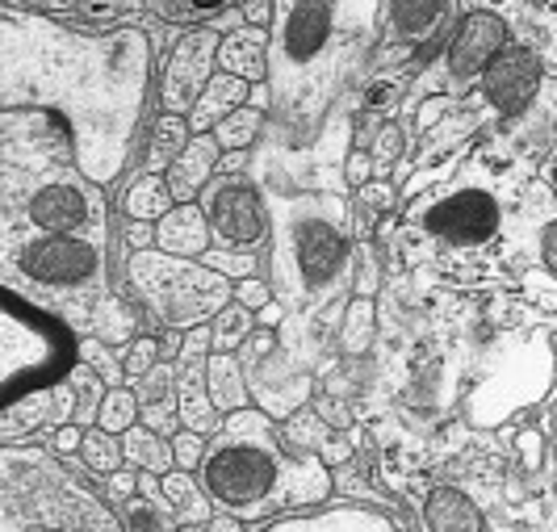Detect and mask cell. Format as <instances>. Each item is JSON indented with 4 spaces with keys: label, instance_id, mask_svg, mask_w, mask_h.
Here are the masks:
<instances>
[{
    "label": "cell",
    "instance_id": "cell-34",
    "mask_svg": "<svg viewBox=\"0 0 557 532\" xmlns=\"http://www.w3.org/2000/svg\"><path fill=\"white\" fill-rule=\"evenodd\" d=\"M81 457H84V470H88V474L110 478L126 466V445H122V436H113V432H106V428H88V432H84Z\"/></svg>",
    "mask_w": 557,
    "mask_h": 532
},
{
    "label": "cell",
    "instance_id": "cell-11",
    "mask_svg": "<svg viewBox=\"0 0 557 532\" xmlns=\"http://www.w3.org/2000/svg\"><path fill=\"white\" fill-rule=\"evenodd\" d=\"M76 164V131L67 117L47 106L0 110V169L51 172Z\"/></svg>",
    "mask_w": 557,
    "mask_h": 532
},
{
    "label": "cell",
    "instance_id": "cell-42",
    "mask_svg": "<svg viewBox=\"0 0 557 532\" xmlns=\"http://www.w3.org/2000/svg\"><path fill=\"white\" fill-rule=\"evenodd\" d=\"M403 143H407V135H403V122H382V131H377V135H373V143H369V156H373L377 172L398 169Z\"/></svg>",
    "mask_w": 557,
    "mask_h": 532
},
{
    "label": "cell",
    "instance_id": "cell-7",
    "mask_svg": "<svg viewBox=\"0 0 557 532\" xmlns=\"http://www.w3.org/2000/svg\"><path fill=\"white\" fill-rule=\"evenodd\" d=\"M81 332L55 314L51 307L34 302L17 285H4L0 310V394L4 407L34 391H51L72 378L81 364Z\"/></svg>",
    "mask_w": 557,
    "mask_h": 532
},
{
    "label": "cell",
    "instance_id": "cell-20",
    "mask_svg": "<svg viewBox=\"0 0 557 532\" xmlns=\"http://www.w3.org/2000/svg\"><path fill=\"white\" fill-rule=\"evenodd\" d=\"M156 248L168 256H189V260H201L214 248V226L206 219L201 201H181L168 210L156 223Z\"/></svg>",
    "mask_w": 557,
    "mask_h": 532
},
{
    "label": "cell",
    "instance_id": "cell-5",
    "mask_svg": "<svg viewBox=\"0 0 557 532\" xmlns=\"http://www.w3.org/2000/svg\"><path fill=\"white\" fill-rule=\"evenodd\" d=\"M0 532H131L110 499L88 491L59 453L38 445L0 448Z\"/></svg>",
    "mask_w": 557,
    "mask_h": 532
},
{
    "label": "cell",
    "instance_id": "cell-13",
    "mask_svg": "<svg viewBox=\"0 0 557 532\" xmlns=\"http://www.w3.org/2000/svg\"><path fill=\"white\" fill-rule=\"evenodd\" d=\"M419 226L448 248H482L503 231V206L491 189L461 185L441 197H428L416 210Z\"/></svg>",
    "mask_w": 557,
    "mask_h": 532
},
{
    "label": "cell",
    "instance_id": "cell-31",
    "mask_svg": "<svg viewBox=\"0 0 557 532\" xmlns=\"http://www.w3.org/2000/svg\"><path fill=\"white\" fill-rule=\"evenodd\" d=\"M143 9H151L164 26H214L231 9H239L244 0H135Z\"/></svg>",
    "mask_w": 557,
    "mask_h": 532
},
{
    "label": "cell",
    "instance_id": "cell-6",
    "mask_svg": "<svg viewBox=\"0 0 557 532\" xmlns=\"http://www.w3.org/2000/svg\"><path fill=\"white\" fill-rule=\"evenodd\" d=\"M106 269V235L4 231V285L63 314L81 336L92 323V307L110 294Z\"/></svg>",
    "mask_w": 557,
    "mask_h": 532
},
{
    "label": "cell",
    "instance_id": "cell-54",
    "mask_svg": "<svg viewBox=\"0 0 557 532\" xmlns=\"http://www.w3.org/2000/svg\"><path fill=\"white\" fill-rule=\"evenodd\" d=\"M453 110V97H432V101H423V110H419V117H416V126L419 131H432L445 113Z\"/></svg>",
    "mask_w": 557,
    "mask_h": 532
},
{
    "label": "cell",
    "instance_id": "cell-38",
    "mask_svg": "<svg viewBox=\"0 0 557 532\" xmlns=\"http://www.w3.org/2000/svg\"><path fill=\"white\" fill-rule=\"evenodd\" d=\"M210 327H214V352H239L260 323H256V310L231 302L226 310H219V319Z\"/></svg>",
    "mask_w": 557,
    "mask_h": 532
},
{
    "label": "cell",
    "instance_id": "cell-24",
    "mask_svg": "<svg viewBox=\"0 0 557 532\" xmlns=\"http://www.w3.org/2000/svg\"><path fill=\"white\" fill-rule=\"evenodd\" d=\"M251 88L256 85L239 81V76H231V72H219V76L206 85V92L197 97L194 113H189L194 135H214V126H219V122H226L239 106H248Z\"/></svg>",
    "mask_w": 557,
    "mask_h": 532
},
{
    "label": "cell",
    "instance_id": "cell-19",
    "mask_svg": "<svg viewBox=\"0 0 557 532\" xmlns=\"http://www.w3.org/2000/svg\"><path fill=\"white\" fill-rule=\"evenodd\" d=\"M260 532H403L386 511H369V507H323V511H294L281 516Z\"/></svg>",
    "mask_w": 557,
    "mask_h": 532
},
{
    "label": "cell",
    "instance_id": "cell-46",
    "mask_svg": "<svg viewBox=\"0 0 557 532\" xmlns=\"http://www.w3.org/2000/svg\"><path fill=\"white\" fill-rule=\"evenodd\" d=\"M470 131H474V117H470V113H457V117H448L445 126H441V135L432 131V139H428V147L419 151V164L436 160V151H448L453 143L461 139V135H470Z\"/></svg>",
    "mask_w": 557,
    "mask_h": 532
},
{
    "label": "cell",
    "instance_id": "cell-22",
    "mask_svg": "<svg viewBox=\"0 0 557 532\" xmlns=\"http://www.w3.org/2000/svg\"><path fill=\"white\" fill-rule=\"evenodd\" d=\"M269 55H273V29L239 26L223 34L219 47V72H231L248 85H269Z\"/></svg>",
    "mask_w": 557,
    "mask_h": 532
},
{
    "label": "cell",
    "instance_id": "cell-26",
    "mask_svg": "<svg viewBox=\"0 0 557 532\" xmlns=\"http://www.w3.org/2000/svg\"><path fill=\"white\" fill-rule=\"evenodd\" d=\"M206 382H210V398L223 416H235L244 407H256L251 403V386H248V369L239 361V352H214L206 361Z\"/></svg>",
    "mask_w": 557,
    "mask_h": 532
},
{
    "label": "cell",
    "instance_id": "cell-52",
    "mask_svg": "<svg viewBox=\"0 0 557 532\" xmlns=\"http://www.w3.org/2000/svg\"><path fill=\"white\" fill-rule=\"evenodd\" d=\"M84 432H88V428H81V423H63V428L51 432V448H55L59 457H72V453H81Z\"/></svg>",
    "mask_w": 557,
    "mask_h": 532
},
{
    "label": "cell",
    "instance_id": "cell-14",
    "mask_svg": "<svg viewBox=\"0 0 557 532\" xmlns=\"http://www.w3.org/2000/svg\"><path fill=\"white\" fill-rule=\"evenodd\" d=\"M453 22V0H386L382 4V38L373 51V72H391L394 63L428 55L432 42L445 38Z\"/></svg>",
    "mask_w": 557,
    "mask_h": 532
},
{
    "label": "cell",
    "instance_id": "cell-58",
    "mask_svg": "<svg viewBox=\"0 0 557 532\" xmlns=\"http://www.w3.org/2000/svg\"><path fill=\"white\" fill-rule=\"evenodd\" d=\"M210 532H244V520L231 516V511H219V516L210 520Z\"/></svg>",
    "mask_w": 557,
    "mask_h": 532
},
{
    "label": "cell",
    "instance_id": "cell-37",
    "mask_svg": "<svg viewBox=\"0 0 557 532\" xmlns=\"http://www.w3.org/2000/svg\"><path fill=\"white\" fill-rule=\"evenodd\" d=\"M143 420V403L135 386H110L106 403H101V416H97V428H106L113 436H126L135 423Z\"/></svg>",
    "mask_w": 557,
    "mask_h": 532
},
{
    "label": "cell",
    "instance_id": "cell-12",
    "mask_svg": "<svg viewBox=\"0 0 557 532\" xmlns=\"http://www.w3.org/2000/svg\"><path fill=\"white\" fill-rule=\"evenodd\" d=\"M201 210L214 226V248H248L256 252L273 235V210L256 176L219 172L201 194Z\"/></svg>",
    "mask_w": 557,
    "mask_h": 532
},
{
    "label": "cell",
    "instance_id": "cell-50",
    "mask_svg": "<svg viewBox=\"0 0 557 532\" xmlns=\"http://www.w3.org/2000/svg\"><path fill=\"white\" fill-rule=\"evenodd\" d=\"M373 156H369V147H352L348 151V164H344V176H348V189H361V185H369L373 181Z\"/></svg>",
    "mask_w": 557,
    "mask_h": 532
},
{
    "label": "cell",
    "instance_id": "cell-48",
    "mask_svg": "<svg viewBox=\"0 0 557 532\" xmlns=\"http://www.w3.org/2000/svg\"><path fill=\"white\" fill-rule=\"evenodd\" d=\"M277 298V289H273V281L269 277H244L235 281V302L248 310H264L269 302Z\"/></svg>",
    "mask_w": 557,
    "mask_h": 532
},
{
    "label": "cell",
    "instance_id": "cell-56",
    "mask_svg": "<svg viewBox=\"0 0 557 532\" xmlns=\"http://www.w3.org/2000/svg\"><path fill=\"white\" fill-rule=\"evenodd\" d=\"M541 264L557 277V223H549L541 231Z\"/></svg>",
    "mask_w": 557,
    "mask_h": 532
},
{
    "label": "cell",
    "instance_id": "cell-45",
    "mask_svg": "<svg viewBox=\"0 0 557 532\" xmlns=\"http://www.w3.org/2000/svg\"><path fill=\"white\" fill-rule=\"evenodd\" d=\"M172 453H176V470H201V461H206V453H210V436H201V432H189V428H181L176 436H172Z\"/></svg>",
    "mask_w": 557,
    "mask_h": 532
},
{
    "label": "cell",
    "instance_id": "cell-10",
    "mask_svg": "<svg viewBox=\"0 0 557 532\" xmlns=\"http://www.w3.org/2000/svg\"><path fill=\"white\" fill-rule=\"evenodd\" d=\"M239 361L248 369L251 403L277 423L298 416L314 398V373L281 344V332L273 327H256L248 344L239 348Z\"/></svg>",
    "mask_w": 557,
    "mask_h": 532
},
{
    "label": "cell",
    "instance_id": "cell-17",
    "mask_svg": "<svg viewBox=\"0 0 557 532\" xmlns=\"http://www.w3.org/2000/svg\"><path fill=\"white\" fill-rule=\"evenodd\" d=\"M478 85H482V97L495 113H503V117L524 113L541 88V59L532 47L507 42L499 55L491 59V67L482 72Z\"/></svg>",
    "mask_w": 557,
    "mask_h": 532
},
{
    "label": "cell",
    "instance_id": "cell-1",
    "mask_svg": "<svg viewBox=\"0 0 557 532\" xmlns=\"http://www.w3.org/2000/svg\"><path fill=\"white\" fill-rule=\"evenodd\" d=\"M156 51L143 26H72L38 9L0 13V110L47 106L76 131V169L113 185L135 151Z\"/></svg>",
    "mask_w": 557,
    "mask_h": 532
},
{
    "label": "cell",
    "instance_id": "cell-41",
    "mask_svg": "<svg viewBox=\"0 0 557 532\" xmlns=\"http://www.w3.org/2000/svg\"><path fill=\"white\" fill-rule=\"evenodd\" d=\"M201 260H206L210 269H219V273L231 281H244V277H256V273H260V260H256V252H248V248H210Z\"/></svg>",
    "mask_w": 557,
    "mask_h": 532
},
{
    "label": "cell",
    "instance_id": "cell-16",
    "mask_svg": "<svg viewBox=\"0 0 557 532\" xmlns=\"http://www.w3.org/2000/svg\"><path fill=\"white\" fill-rule=\"evenodd\" d=\"M511 42L507 34V22L499 13H466L445 42V76L453 85H470V81H482V72L491 67V59L499 55L503 47Z\"/></svg>",
    "mask_w": 557,
    "mask_h": 532
},
{
    "label": "cell",
    "instance_id": "cell-35",
    "mask_svg": "<svg viewBox=\"0 0 557 532\" xmlns=\"http://www.w3.org/2000/svg\"><path fill=\"white\" fill-rule=\"evenodd\" d=\"M373 323H377V310H373V298H357L344 310V323H339V352L344 357H361L373 344Z\"/></svg>",
    "mask_w": 557,
    "mask_h": 532
},
{
    "label": "cell",
    "instance_id": "cell-55",
    "mask_svg": "<svg viewBox=\"0 0 557 532\" xmlns=\"http://www.w3.org/2000/svg\"><path fill=\"white\" fill-rule=\"evenodd\" d=\"M239 9H244V22L248 26H273V13H277L273 0H244Z\"/></svg>",
    "mask_w": 557,
    "mask_h": 532
},
{
    "label": "cell",
    "instance_id": "cell-2",
    "mask_svg": "<svg viewBox=\"0 0 557 532\" xmlns=\"http://www.w3.org/2000/svg\"><path fill=\"white\" fill-rule=\"evenodd\" d=\"M269 55V143L307 147L319 139L382 38L386 0H273Z\"/></svg>",
    "mask_w": 557,
    "mask_h": 532
},
{
    "label": "cell",
    "instance_id": "cell-4",
    "mask_svg": "<svg viewBox=\"0 0 557 532\" xmlns=\"http://www.w3.org/2000/svg\"><path fill=\"white\" fill-rule=\"evenodd\" d=\"M273 210L269 281L289 314H319L357 281V231L344 194H264Z\"/></svg>",
    "mask_w": 557,
    "mask_h": 532
},
{
    "label": "cell",
    "instance_id": "cell-8",
    "mask_svg": "<svg viewBox=\"0 0 557 532\" xmlns=\"http://www.w3.org/2000/svg\"><path fill=\"white\" fill-rule=\"evenodd\" d=\"M126 289L156 327L176 332L214 323L219 310L235 302V281L219 269L189 256H168L160 248L126 252Z\"/></svg>",
    "mask_w": 557,
    "mask_h": 532
},
{
    "label": "cell",
    "instance_id": "cell-32",
    "mask_svg": "<svg viewBox=\"0 0 557 532\" xmlns=\"http://www.w3.org/2000/svg\"><path fill=\"white\" fill-rule=\"evenodd\" d=\"M281 428V441H285V448L289 453H298V457H323V445L335 436V428L319 411H310V407H302L298 416H289L285 423H277Z\"/></svg>",
    "mask_w": 557,
    "mask_h": 532
},
{
    "label": "cell",
    "instance_id": "cell-39",
    "mask_svg": "<svg viewBox=\"0 0 557 532\" xmlns=\"http://www.w3.org/2000/svg\"><path fill=\"white\" fill-rule=\"evenodd\" d=\"M164 361V344L160 336H139L135 344L122 348V364H126V386H135L139 378H147L156 364Z\"/></svg>",
    "mask_w": 557,
    "mask_h": 532
},
{
    "label": "cell",
    "instance_id": "cell-36",
    "mask_svg": "<svg viewBox=\"0 0 557 532\" xmlns=\"http://www.w3.org/2000/svg\"><path fill=\"white\" fill-rule=\"evenodd\" d=\"M72 386H76V420L81 428H97V416H101V403H106V394H110V382L92 369L88 361H81L72 369V378H67Z\"/></svg>",
    "mask_w": 557,
    "mask_h": 532
},
{
    "label": "cell",
    "instance_id": "cell-53",
    "mask_svg": "<svg viewBox=\"0 0 557 532\" xmlns=\"http://www.w3.org/2000/svg\"><path fill=\"white\" fill-rule=\"evenodd\" d=\"M126 248H131V252L156 248V223H131V219H126Z\"/></svg>",
    "mask_w": 557,
    "mask_h": 532
},
{
    "label": "cell",
    "instance_id": "cell-28",
    "mask_svg": "<svg viewBox=\"0 0 557 532\" xmlns=\"http://www.w3.org/2000/svg\"><path fill=\"white\" fill-rule=\"evenodd\" d=\"M172 206H181V201L172 197L164 172H139L122 194V210L131 223H160Z\"/></svg>",
    "mask_w": 557,
    "mask_h": 532
},
{
    "label": "cell",
    "instance_id": "cell-18",
    "mask_svg": "<svg viewBox=\"0 0 557 532\" xmlns=\"http://www.w3.org/2000/svg\"><path fill=\"white\" fill-rule=\"evenodd\" d=\"M76 420V386L59 382L51 391H34L17 403H9L0 411V441L4 445H22L38 428H63Z\"/></svg>",
    "mask_w": 557,
    "mask_h": 532
},
{
    "label": "cell",
    "instance_id": "cell-27",
    "mask_svg": "<svg viewBox=\"0 0 557 532\" xmlns=\"http://www.w3.org/2000/svg\"><path fill=\"white\" fill-rule=\"evenodd\" d=\"M194 139V126L185 113H160L151 122V135H147V147H143V172H168L176 164V156L189 147Z\"/></svg>",
    "mask_w": 557,
    "mask_h": 532
},
{
    "label": "cell",
    "instance_id": "cell-33",
    "mask_svg": "<svg viewBox=\"0 0 557 532\" xmlns=\"http://www.w3.org/2000/svg\"><path fill=\"white\" fill-rule=\"evenodd\" d=\"M264 126H269V110L264 106H239V110L231 113L226 122L214 126V139L223 143V151H251L260 135H264Z\"/></svg>",
    "mask_w": 557,
    "mask_h": 532
},
{
    "label": "cell",
    "instance_id": "cell-29",
    "mask_svg": "<svg viewBox=\"0 0 557 532\" xmlns=\"http://www.w3.org/2000/svg\"><path fill=\"white\" fill-rule=\"evenodd\" d=\"M88 336H97L101 344H110V348H126V344H135L139 339V310L131 307L122 294H106L97 307H92V323H88Z\"/></svg>",
    "mask_w": 557,
    "mask_h": 532
},
{
    "label": "cell",
    "instance_id": "cell-23",
    "mask_svg": "<svg viewBox=\"0 0 557 532\" xmlns=\"http://www.w3.org/2000/svg\"><path fill=\"white\" fill-rule=\"evenodd\" d=\"M181 369V382H176V403H181V423L189 432H201V436H219L223 428V411L214 407L210 398V382H206V361L197 364H176Z\"/></svg>",
    "mask_w": 557,
    "mask_h": 532
},
{
    "label": "cell",
    "instance_id": "cell-57",
    "mask_svg": "<svg viewBox=\"0 0 557 532\" xmlns=\"http://www.w3.org/2000/svg\"><path fill=\"white\" fill-rule=\"evenodd\" d=\"M348 457H352V445H348L344 436H332V441L323 445V461H327V466H335V461H348Z\"/></svg>",
    "mask_w": 557,
    "mask_h": 532
},
{
    "label": "cell",
    "instance_id": "cell-30",
    "mask_svg": "<svg viewBox=\"0 0 557 532\" xmlns=\"http://www.w3.org/2000/svg\"><path fill=\"white\" fill-rule=\"evenodd\" d=\"M122 445H126V466L131 470H139V474H172L176 470V453H172V441L160 436V432H151L147 423H135L126 436H122Z\"/></svg>",
    "mask_w": 557,
    "mask_h": 532
},
{
    "label": "cell",
    "instance_id": "cell-43",
    "mask_svg": "<svg viewBox=\"0 0 557 532\" xmlns=\"http://www.w3.org/2000/svg\"><path fill=\"white\" fill-rule=\"evenodd\" d=\"M176 382H181L176 361H160L147 378L135 382V394H139V403H160V398H172V394H176Z\"/></svg>",
    "mask_w": 557,
    "mask_h": 532
},
{
    "label": "cell",
    "instance_id": "cell-25",
    "mask_svg": "<svg viewBox=\"0 0 557 532\" xmlns=\"http://www.w3.org/2000/svg\"><path fill=\"white\" fill-rule=\"evenodd\" d=\"M423 524L432 532H482L486 520L478 504L457 486H432L423 499Z\"/></svg>",
    "mask_w": 557,
    "mask_h": 532
},
{
    "label": "cell",
    "instance_id": "cell-47",
    "mask_svg": "<svg viewBox=\"0 0 557 532\" xmlns=\"http://www.w3.org/2000/svg\"><path fill=\"white\" fill-rule=\"evenodd\" d=\"M210 357H214V327H210V323L189 327V332H185V348H181L176 364H197V361H210Z\"/></svg>",
    "mask_w": 557,
    "mask_h": 532
},
{
    "label": "cell",
    "instance_id": "cell-21",
    "mask_svg": "<svg viewBox=\"0 0 557 532\" xmlns=\"http://www.w3.org/2000/svg\"><path fill=\"white\" fill-rule=\"evenodd\" d=\"M223 143L214 135H194L189 147L176 156V164L164 172L168 185H172V197L176 201H197V197L210 189V181L223 169Z\"/></svg>",
    "mask_w": 557,
    "mask_h": 532
},
{
    "label": "cell",
    "instance_id": "cell-40",
    "mask_svg": "<svg viewBox=\"0 0 557 532\" xmlns=\"http://www.w3.org/2000/svg\"><path fill=\"white\" fill-rule=\"evenodd\" d=\"M81 361H88L110 386H126V364H122V352H113L110 344H101L97 336L81 339Z\"/></svg>",
    "mask_w": 557,
    "mask_h": 532
},
{
    "label": "cell",
    "instance_id": "cell-9",
    "mask_svg": "<svg viewBox=\"0 0 557 532\" xmlns=\"http://www.w3.org/2000/svg\"><path fill=\"white\" fill-rule=\"evenodd\" d=\"M0 219H4V231L110 235L106 194L76 164L51 172L0 169Z\"/></svg>",
    "mask_w": 557,
    "mask_h": 532
},
{
    "label": "cell",
    "instance_id": "cell-3",
    "mask_svg": "<svg viewBox=\"0 0 557 532\" xmlns=\"http://www.w3.org/2000/svg\"><path fill=\"white\" fill-rule=\"evenodd\" d=\"M201 486L210 499L248 520L294 516L307 507H323L332 499V466L314 453L298 457L281 441V428L269 411L244 407L226 416L219 436H210V453L201 461Z\"/></svg>",
    "mask_w": 557,
    "mask_h": 532
},
{
    "label": "cell",
    "instance_id": "cell-44",
    "mask_svg": "<svg viewBox=\"0 0 557 532\" xmlns=\"http://www.w3.org/2000/svg\"><path fill=\"white\" fill-rule=\"evenodd\" d=\"M139 423H147L151 432H160V436H176L185 423H181V403H176V394L172 398H160V403H143V420Z\"/></svg>",
    "mask_w": 557,
    "mask_h": 532
},
{
    "label": "cell",
    "instance_id": "cell-15",
    "mask_svg": "<svg viewBox=\"0 0 557 532\" xmlns=\"http://www.w3.org/2000/svg\"><path fill=\"white\" fill-rule=\"evenodd\" d=\"M219 47H223V34L210 26L185 29L172 42L160 72V106L168 113H185V117L194 113L197 97L219 76Z\"/></svg>",
    "mask_w": 557,
    "mask_h": 532
},
{
    "label": "cell",
    "instance_id": "cell-51",
    "mask_svg": "<svg viewBox=\"0 0 557 532\" xmlns=\"http://www.w3.org/2000/svg\"><path fill=\"white\" fill-rule=\"evenodd\" d=\"M139 495V474L135 470H117V474L106 478V499L113 507H122L126 499H135Z\"/></svg>",
    "mask_w": 557,
    "mask_h": 532
},
{
    "label": "cell",
    "instance_id": "cell-49",
    "mask_svg": "<svg viewBox=\"0 0 557 532\" xmlns=\"http://www.w3.org/2000/svg\"><path fill=\"white\" fill-rule=\"evenodd\" d=\"M394 201H398V189H394L391 181H369V185H361V210L369 219L382 214V210H394Z\"/></svg>",
    "mask_w": 557,
    "mask_h": 532
}]
</instances>
